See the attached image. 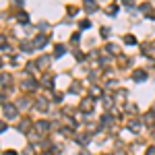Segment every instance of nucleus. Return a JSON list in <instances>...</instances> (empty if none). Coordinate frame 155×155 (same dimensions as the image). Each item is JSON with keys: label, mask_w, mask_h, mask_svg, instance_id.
<instances>
[{"label": "nucleus", "mask_w": 155, "mask_h": 155, "mask_svg": "<svg viewBox=\"0 0 155 155\" xmlns=\"http://www.w3.org/2000/svg\"><path fill=\"white\" fill-rule=\"evenodd\" d=\"M93 107H95V101H93L91 97H85L83 101H81V106H79V110H81L83 114H91Z\"/></svg>", "instance_id": "nucleus-1"}, {"label": "nucleus", "mask_w": 155, "mask_h": 155, "mask_svg": "<svg viewBox=\"0 0 155 155\" xmlns=\"http://www.w3.org/2000/svg\"><path fill=\"white\" fill-rule=\"evenodd\" d=\"M4 116H6V118H17V116H19V110H17V106L4 104Z\"/></svg>", "instance_id": "nucleus-2"}, {"label": "nucleus", "mask_w": 155, "mask_h": 155, "mask_svg": "<svg viewBox=\"0 0 155 155\" xmlns=\"http://www.w3.org/2000/svg\"><path fill=\"white\" fill-rule=\"evenodd\" d=\"M145 79H147V72H145V68H134V71H132V81L141 83V81H145Z\"/></svg>", "instance_id": "nucleus-3"}, {"label": "nucleus", "mask_w": 155, "mask_h": 155, "mask_svg": "<svg viewBox=\"0 0 155 155\" xmlns=\"http://www.w3.org/2000/svg\"><path fill=\"white\" fill-rule=\"evenodd\" d=\"M48 41H50V35H35V39H33V48H44Z\"/></svg>", "instance_id": "nucleus-4"}, {"label": "nucleus", "mask_w": 155, "mask_h": 155, "mask_svg": "<svg viewBox=\"0 0 155 155\" xmlns=\"http://www.w3.org/2000/svg\"><path fill=\"white\" fill-rule=\"evenodd\" d=\"M35 130H37V134L48 132V130H50V122H46V120H39V122L35 124Z\"/></svg>", "instance_id": "nucleus-5"}, {"label": "nucleus", "mask_w": 155, "mask_h": 155, "mask_svg": "<svg viewBox=\"0 0 155 155\" xmlns=\"http://www.w3.org/2000/svg\"><path fill=\"white\" fill-rule=\"evenodd\" d=\"M74 141H77L79 145H87L89 141H91V134H77V137H74Z\"/></svg>", "instance_id": "nucleus-6"}, {"label": "nucleus", "mask_w": 155, "mask_h": 155, "mask_svg": "<svg viewBox=\"0 0 155 155\" xmlns=\"http://www.w3.org/2000/svg\"><path fill=\"white\" fill-rule=\"evenodd\" d=\"M23 87H25V89H31V91H33V89L37 87V81L29 77V79H25V81H23Z\"/></svg>", "instance_id": "nucleus-7"}, {"label": "nucleus", "mask_w": 155, "mask_h": 155, "mask_svg": "<svg viewBox=\"0 0 155 155\" xmlns=\"http://www.w3.org/2000/svg\"><path fill=\"white\" fill-rule=\"evenodd\" d=\"M85 11H89V12H93V11H97V4L93 2V0H85Z\"/></svg>", "instance_id": "nucleus-8"}, {"label": "nucleus", "mask_w": 155, "mask_h": 155, "mask_svg": "<svg viewBox=\"0 0 155 155\" xmlns=\"http://www.w3.org/2000/svg\"><path fill=\"white\" fill-rule=\"evenodd\" d=\"M64 52H66V48H64V46H62V44H58V46H56V48H54V58H60V56H62V54H64Z\"/></svg>", "instance_id": "nucleus-9"}, {"label": "nucleus", "mask_w": 155, "mask_h": 155, "mask_svg": "<svg viewBox=\"0 0 155 155\" xmlns=\"http://www.w3.org/2000/svg\"><path fill=\"white\" fill-rule=\"evenodd\" d=\"M35 107L39 110V112H46V110H48V101H46V99H37Z\"/></svg>", "instance_id": "nucleus-10"}, {"label": "nucleus", "mask_w": 155, "mask_h": 155, "mask_svg": "<svg viewBox=\"0 0 155 155\" xmlns=\"http://www.w3.org/2000/svg\"><path fill=\"white\" fill-rule=\"evenodd\" d=\"M29 126H31V124H29V120H27V118H23L21 122H19V130H21V132L29 130Z\"/></svg>", "instance_id": "nucleus-11"}, {"label": "nucleus", "mask_w": 155, "mask_h": 155, "mask_svg": "<svg viewBox=\"0 0 155 155\" xmlns=\"http://www.w3.org/2000/svg\"><path fill=\"white\" fill-rule=\"evenodd\" d=\"M128 128H130V130H139V128H141V122L137 118H132L130 122H128Z\"/></svg>", "instance_id": "nucleus-12"}, {"label": "nucleus", "mask_w": 155, "mask_h": 155, "mask_svg": "<svg viewBox=\"0 0 155 155\" xmlns=\"http://www.w3.org/2000/svg\"><path fill=\"white\" fill-rule=\"evenodd\" d=\"M35 64H37V66H41V68H44V66H48V64H50V58H48V56H41V58L37 60Z\"/></svg>", "instance_id": "nucleus-13"}, {"label": "nucleus", "mask_w": 155, "mask_h": 155, "mask_svg": "<svg viewBox=\"0 0 155 155\" xmlns=\"http://www.w3.org/2000/svg\"><path fill=\"white\" fill-rule=\"evenodd\" d=\"M141 11L147 12V15H151V17H155V12H153V8H151V4H141Z\"/></svg>", "instance_id": "nucleus-14"}, {"label": "nucleus", "mask_w": 155, "mask_h": 155, "mask_svg": "<svg viewBox=\"0 0 155 155\" xmlns=\"http://www.w3.org/2000/svg\"><path fill=\"white\" fill-rule=\"evenodd\" d=\"M8 83H11V74H2L0 77V85L2 87H8Z\"/></svg>", "instance_id": "nucleus-15"}, {"label": "nucleus", "mask_w": 155, "mask_h": 155, "mask_svg": "<svg viewBox=\"0 0 155 155\" xmlns=\"http://www.w3.org/2000/svg\"><path fill=\"white\" fill-rule=\"evenodd\" d=\"M124 44H126V46H134V44H137V37L134 35H126L124 37Z\"/></svg>", "instance_id": "nucleus-16"}, {"label": "nucleus", "mask_w": 155, "mask_h": 155, "mask_svg": "<svg viewBox=\"0 0 155 155\" xmlns=\"http://www.w3.org/2000/svg\"><path fill=\"white\" fill-rule=\"evenodd\" d=\"M27 106H29V101H27L25 97H23V99H19V101H17V110H19V107H21V110H25Z\"/></svg>", "instance_id": "nucleus-17"}, {"label": "nucleus", "mask_w": 155, "mask_h": 155, "mask_svg": "<svg viewBox=\"0 0 155 155\" xmlns=\"http://www.w3.org/2000/svg\"><path fill=\"white\" fill-rule=\"evenodd\" d=\"M19 21H21V23H29V15H27V12H19Z\"/></svg>", "instance_id": "nucleus-18"}, {"label": "nucleus", "mask_w": 155, "mask_h": 155, "mask_svg": "<svg viewBox=\"0 0 155 155\" xmlns=\"http://www.w3.org/2000/svg\"><path fill=\"white\" fill-rule=\"evenodd\" d=\"M101 124H104V126H110V124H112V116H104V118H101Z\"/></svg>", "instance_id": "nucleus-19"}, {"label": "nucleus", "mask_w": 155, "mask_h": 155, "mask_svg": "<svg viewBox=\"0 0 155 155\" xmlns=\"http://www.w3.org/2000/svg\"><path fill=\"white\" fill-rule=\"evenodd\" d=\"M21 48H23V52H27V50L31 52V50H33V44H27V41H23V44H21Z\"/></svg>", "instance_id": "nucleus-20"}, {"label": "nucleus", "mask_w": 155, "mask_h": 155, "mask_svg": "<svg viewBox=\"0 0 155 155\" xmlns=\"http://www.w3.org/2000/svg\"><path fill=\"white\" fill-rule=\"evenodd\" d=\"M23 155H35V151H33V145H29V147L23 151Z\"/></svg>", "instance_id": "nucleus-21"}, {"label": "nucleus", "mask_w": 155, "mask_h": 155, "mask_svg": "<svg viewBox=\"0 0 155 155\" xmlns=\"http://www.w3.org/2000/svg\"><path fill=\"white\" fill-rule=\"evenodd\" d=\"M89 27H91V21H87V19L81 21V29H89Z\"/></svg>", "instance_id": "nucleus-22"}, {"label": "nucleus", "mask_w": 155, "mask_h": 155, "mask_svg": "<svg viewBox=\"0 0 155 155\" xmlns=\"http://www.w3.org/2000/svg\"><path fill=\"white\" fill-rule=\"evenodd\" d=\"M106 52H110V54H116V52H118V48H116V46H107Z\"/></svg>", "instance_id": "nucleus-23"}, {"label": "nucleus", "mask_w": 155, "mask_h": 155, "mask_svg": "<svg viewBox=\"0 0 155 155\" xmlns=\"http://www.w3.org/2000/svg\"><path fill=\"white\" fill-rule=\"evenodd\" d=\"M107 12H110V15H116V12H118V6H116V4H114V6H110Z\"/></svg>", "instance_id": "nucleus-24"}, {"label": "nucleus", "mask_w": 155, "mask_h": 155, "mask_svg": "<svg viewBox=\"0 0 155 155\" xmlns=\"http://www.w3.org/2000/svg\"><path fill=\"white\" fill-rule=\"evenodd\" d=\"M0 48H6V37L0 35Z\"/></svg>", "instance_id": "nucleus-25"}, {"label": "nucleus", "mask_w": 155, "mask_h": 155, "mask_svg": "<svg viewBox=\"0 0 155 155\" xmlns=\"http://www.w3.org/2000/svg\"><path fill=\"white\" fill-rule=\"evenodd\" d=\"M91 93H93V95H101V89H99V87H93Z\"/></svg>", "instance_id": "nucleus-26"}, {"label": "nucleus", "mask_w": 155, "mask_h": 155, "mask_svg": "<svg viewBox=\"0 0 155 155\" xmlns=\"http://www.w3.org/2000/svg\"><path fill=\"white\" fill-rule=\"evenodd\" d=\"M101 35H104V37L110 35V29H107V27H101Z\"/></svg>", "instance_id": "nucleus-27"}, {"label": "nucleus", "mask_w": 155, "mask_h": 155, "mask_svg": "<svg viewBox=\"0 0 155 155\" xmlns=\"http://www.w3.org/2000/svg\"><path fill=\"white\" fill-rule=\"evenodd\" d=\"M145 155H155V147H149V149L145 151Z\"/></svg>", "instance_id": "nucleus-28"}, {"label": "nucleus", "mask_w": 155, "mask_h": 155, "mask_svg": "<svg viewBox=\"0 0 155 155\" xmlns=\"http://www.w3.org/2000/svg\"><path fill=\"white\" fill-rule=\"evenodd\" d=\"M15 6L17 8H23V0H15Z\"/></svg>", "instance_id": "nucleus-29"}, {"label": "nucleus", "mask_w": 155, "mask_h": 155, "mask_svg": "<svg viewBox=\"0 0 155 155\" xmlns=\"http://www.w3.org/2000/svg\"><path fill=\"white\" fill-rule=\"evenodd\" d=\"M74 58H77V60H83L85 56H83V54H81V52H74Z\"/></svg>", "instance_id": "nucleus-30"}, {"label": "nucleus", "mask_w": 155, "mask_h": 155, "mask_svg": "<svg viewBox=\"0 0 155 155\" xmlns=\"http://www.w3.org/2000/svg\"><path fill=\"white\" fill-rule=\"evenodd\" d=\"M60 134H71V128H60Z\"/></svg>", "instance_id": "nucleus-31"}, {"label": "nucleus", "mask_w": 155, "mask_h": 155, "mask_svg": "<svg viewBox=\"0 0 155 155\" xmlns=\"http://www.w3.org/2000/svg\"><path fill=\"white\" fill-rule=\"evenodd\" d=\"M6 130V124H4V122H0V132H4Z\"/></svg>", "instance_id": "nucleus-32"}, {"label": "nucleus", "mask_w": 155, "mask_h": 155, "mask_svg": "<svg viewBox=\"0 0 155 155\" xmlns=\"http://www.w3.org/2000/svg\"><path fill=\"white\" fill-rule=\"evenodd\" d=\"M6 155H19V153H17V151H8Z\"/></svg>", "instance_id": "nucleus-33"}, {"label": "nucleus", "mask_w": 155, "mask_h": 155, "mask_svg": "<svg viewBox=\"0 0 155 155\" xmlns=\"http://www.w3.org/2000/svg\"><path fill=\"white\" fill-rule=\"evenodd\" d=\"M2 101H4V95H2V93H0V104H2Z\"/></svg>", "instance_id": "nucleus-34"}, {"label": "nucleus", "mask_w": 155, "mask_h": 155, "mask_svg": "<svg viewBox=\"0 0 155 155\" xmlns=\"http://www.w3.org/2000/svg\"><path fill=\"white\" fill-rule=\"evenodd\" d=\"M41 155H54V153H50V151H46V153H41Z\"/></svg>", "instance_id": "nucleus-35"}, {"label": "nucleus", "mask_w": 155, "mask_h": 155, "mask_svg": "<svg viewBox=\"0 0 155 155\" xmlns=\"http://www.w3.org/2000/svg\"><path fill=\"white\" fill-rule=\"evenodd\" d=\"M151 112H155V104H153V106H151Z\"/></svg>", "instance_id": "nucleus-36"}, {"label": "nucleus", "mask_w": 155, "mask_h": 155, "mask_svg": "<svg viewBox=\"0 0 155 155\" xmlns=\"http://www.w3.org/2000/svg\"><path fill=\"white\" fill-rule=\"evenodd\" d=\"M116 155H126V153H122V151H118V153H116Z\"/></svg>", "instance_id": "nucleus-37"}, {"label": "nucleus", "mask_w": 155, "mask_h": 155, "mask_svg": "<svg viewBox=\"0 0 155 155\" xmlns=\"http://www.w3.org/2000/svg\"><path fill=\"white\" fill-rule=\"evenodd\" d=\"M0 66H2V60H0Z\"/></svg>", "instance_id": "nucleus-38"}, {"label": "nucleus", "mask_w": 155, "mask_h": 155, "mask_svg": "<svg viewBox=\"0 0 155 155\" xmlns=\"http://www.w3.org/2000/svg\"><path fill=\"white\" fill-rule=\"evenodd\" d=\"M106 155H112V153H106Z\"/></svg>", "instance_id": "nucleus-39"}]
</instances>
